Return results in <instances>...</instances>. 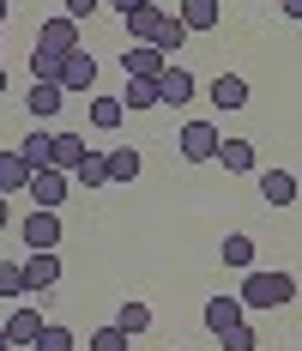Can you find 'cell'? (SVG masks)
I'll use <instances>...</instances> for the list:
<instances>
[{"label":"cell","instance_id":"obj_29","mask_svg":"<svg viewBox=\"0 0 302 351\" xmlns=\"http://www.w3.org/2000/svg\"><path fill=\"white\" fill-rule=\"evenodd\" d=\"M0 297H25V267L18 261H0Z\"/></svg>","mask_w":302,"mask_h":351},{"label":"cell","instance_id":"obj_10","mask_svg":"<svg viewBox=\"0 0 302 351\" xmlns=\"http://www.w3.org/2000/svg\"><path fill=\"white\" fill-rule=\"evenodd\" d=\"M61 104H67V91H61L55 79H31V91H25V109H31L36 121H55V115H61Z\"/></svg>","mask_w":302,"mask_h":351},{"label":"cell","instance_id":"obj_6","mask_svg":"<svg viewBox=\"0 0 302 351\" xmlns=\"http://www.w3.org/2000/svg\"><path fill=\"white\" fill-rule=\"evenodd\" d=\"M18 267H25V291H36V297H49L61 285V254L55 248H31V261H18Z\"/></svg>","mask_w":302,"mask_h":351},{"label":"cell","instance_id":"obj_16","mask_svg":"<svg viewBox=\"0 0 302 351\" xmlns=\"http://www.w3.org/2000/svg\"><path fill=\"white\" fill-rule=\"evenodd\" d=\"M0 327H6V339H12V351H18V346H31V339H36V327H42V309H12Z\"/></svg>","mask_w":302,"mask_h":351},{"label":"cell","instance_id":"obj_18","mask_svg":"<svg viewBox=\"0 0 302 351\" xmlns=\"http://www.w3.org/2000/svg\"><path fill=\"white\" fill-rule=\"evenodd\" d=\"M103 164H109V182H134L145 170V158H139L134 145H115V152H103Z\"/></svg>","mask_w":302,"mask_h":351},{"label":"cell","instance_id":"obj_26","mask_svg":"<svg viewBox=\"0 0 302 351\" xmlns=\"http://www.w3.org/2000/svg\"><path fill=\"white\" fill-rule=\"evenodd\" d=\"M218 346H224V351H254V346H260V333H254V327H248V315H242L236 327H224V333H218Z\"/></svg>","mask_w":302,"mask_h":351},{"label":"cell","instance_id":"obj_4","mask_svg":"<svg viewBox=\"0 0 302 351\" xmlns=\"http://www.w3.org/2000/svg\"><path fill=\"white\" fill-rule=\"evenodd\" d=\"M31 49H42V55H73V49H85V43H79V25H73L67 12H55V19L36 25V43H31Z\"/></svg>","mask_w":302,"mask_h":351},{"label":"cell","instance_id":"obj_1","mask_svg":"<svg viewBox=\"0 0 302 351\" xmlns=\"http://www.w3.org/2000/svg\"><path fill=\"white\" fill-rule=\"evenodd\" d=\"M236 303H242V309H284V303H297V279H290V273H254V267H248Z\"/></svg>","mask_w":302,"mask_h":351},{"label":"cell","instance_id":"obj_23","mask_svg":"<svg viewBox=\"0 0 302 351\" xmlns=\"http://www.w3.org/2000/svg\"><path fill=\"white\" fill-rule=\"evenodd\" d=\"M121 109H127V115H145V109H158V85H151V79H127V91H121Z\"/></svg>","mask_w":302,"mask_h":351},{"label":"cell","instance_id":"obj_20","mask_svg":"<svg viewBox=\"0 0 302 351\" xmlns=\"http://www.w3.org/2000/svg\"><path fill=\"white\" fill-rule=\"evenodd\" d=\"M73 188H109V164H103V152H85V158L73 164Z\"/></svg>","mask_w":302,"mask_h":351},{"label":"cell","instance_id":"obj_17","mask_svg":"<svg viewBox=\"0 0 302 351\" xmlns=\"http://www.w3.org/2000/svg\"><path fill=\"white\" fill-rule=\"evenodd\" d=\"M31 351H79V339H73L67 321H42V327H36V339H31Z\"/></svg>","mask_w":302,"mask_h":351},{"label":"cell","instance_id":"obj_27","mask_svg":"<svg viewBox=\"0 0 302 351\" xmlns=\"http://www.w3.org/2000/svg\"><path fill=\"white\" fill-rule=\"evenodd\" d=\"M18 158H25L31 170H42V164H49V128H31L25 145H18Z\"/></svg>","mask_w":302,"mask_h":351},{"label":"cell","instance_id":"obj_21","mask_svg":"<svg viewBox=\"0 0 302 351\" xmlns=\"http://www.w3.org/2000/svg\"><path fill=\"white\" fill-rule=\"evenodd\" d=\"M212 104H218V109H242V104H248V79H236V73L212 79Z\"/></svg>","mask_w":302,"mask_h":351},{"label":"cell","instance_id":"obj_34","mask_svg":"<svg viewBox=\"0 0 302 351\" xmlns=\"http://www.w3.org/2000/svg\"><path fill=\"white\" fill-rule=\"evenodd\" d=\"M6 224H12V212H6V194H0V230H6Z\"/></svg>","mask_w":302,"mask_h":351},{"label":"cell","instance_id":"obj_25","mask_svg":"<svg viewBox=\"0 0 302 351\" xmlns=\"http://www.w3.org/2000/svg\"><path fill=\"white\" fill-rule=\"evenodd\" d=\"M25 182H31V164L18 152H0V194H18Z\"/></svg>","mask_w":302,"mask_h":351},{"label":"cell","instance_id":"obj_9","mask_svg":"<svg viewBox=\"0 0 302 351\" xmlns=\"http://www.w3.org/2000/svg\"><path fill=\"white\" fill-rule=\"evenodd\" d=\"M164 67H169V55L151 49V43H127V49H121V73H127V79H158Z\"/></svg>","mask_w":302,"mask_h":351},{"label":"cell","instance_id":"obj_3","mask_svg":"<svg viewBox=\"0 0 302 351\" xmlns=\"http://www.w3.org/2000/svg\"><path fill=\"white\" fill-rule=\"evenodd\" d=\"M67 97H91L97 91V55L91 49H73V55H61V79H55Z\"/></svg>","mask_w":302,"mask_h":351},{"label":"cell","instance_id":"obj_19","mask_svg":"<svg viewBox=\"0 0 302 351\" xmlns=\"http://www.w3.org/2000/svg\"><path fill=\"white\" fill-rule=\"evenodd\" d=\"M242 315H248V309H242L236 297H205V327H212V333H224V327H236Z\"/></svg>","mask_w":302,"mask_h":351},{"label":"cell","instance_id":"obj_2","mask_svg":"<svg viewBox=\"0 0 302 351\" xmlns=\"http://www.w3.org/2000/svg\"><path fill=\"white\" fill-rule=\"evenodd\" d=\"M25 194H31V206L36 212H61L67 206V194H73V176H61V170H31V182H25Z\"/></svg>","mask_w":302,"mask_h":351},{"label":"cell","instance_id":"obj_33","mask_svg":"<svg viewBox=\"0 0 302 351\" xmlns=\"http://www.w3.org/2000/svg\"><path fill=\"white\" fill-rule=\"evenodd\" d=\"M284 6V19H302V0H278Z\"/></svg>","mask_w":302,"mask_h":351},{"label":"cell","instance_id":"obj_37","mask_svg":"<svg viewBox=\"0 0 302 351\" xmlns=\"http://www.w3.org/2000/svg\"><path fill=\"white\" fill-rule=\"evenodd\" d=\"M0 97H6V67H0Z\"/></svg>","mask_w":302,"mask_h":351},{"label":"cell","instance_id":"obj_30","mask_svg":"<svg viewBox=\"0 0 302 351\" xmlns=\"http://www.w3.org/2000/svg\"><path fill=\"white\" fill-rule=\"evenodd\" d=\"M31 79H61V55H42V49H31Z\"/></svg>","mask_w":302,"mask_h":351},{"label":"cell","instance_id":"obj_24","mask_svg":"<svg viewBox=\"0 0 302 351\" xmlns=\"http://www.w3.org/2000/svg\"><path fill=\"white\" fill-rule=\"evenodd\" d=\"M115 327H121L127 339H139V333H151V309L134 297V303H121V309H115Z\"/></svg>","mask_w":302,"mask_h":351},{"label":"cell","instance_id":"obj_35","mask_svg":"<svg viewBox=\"0 0 302 351\" xmlns=\"http://www.w3.org/2000/svg\"><path fill=\"white\" fill-rule=\"evenodd\" d=\"M0 351H12V339H6V327H0Z\"/></svg>","mask_w":302,"mask_h":351},{"label":"cell","instance_id":"obj_36","mask_svg":"<svg viewBox=\"0 0 302 351\" xmlns=\"http://www.w3.org/2000/svg\"><path fill=\"white\" fill-rule=\"evenodd\" d=\"M6 12H12V6H6V0H0V25H6Z\"/></svg>","mask_w":302,"mask_h":351},{"label":"cell","instance_id":"obj_22","mask_svg":"<svg viewBox=\"0 0 302 351\" xmlns=\"http://www.w3.org/2000/svg\"><path fill=\"white\" fill-rule=\"evenodd\" d=\"M91 128H121L127 121V109H121V97H103V91H91Z\"/></svg>","mask_w":302,"mask_h":351},{"label":"cell","instance_id":"obj_13","mask_svg":"<svg viewBox=\"0 0 302 351\" xmlns=\"http://www.w3.org/2000/svg\"><path fill=\"white\" fill-rule=\"evenodd\" d=\"M212 164H224L230 176H248V170H254V145H248V140H218Z\"/></svg>","mask_w":302,"mask_h":351},{"label":"cell","instance_id":"obj_8","mask_svg":"<svg viewBox=\"0 0 302 351\" xmlns=\"http://www.w3.org/2000/svg\"><path fill=\"white\" fill-rule=\"evenodd\" d=\"M18 237L25 248H61V212H25V224H18Z\"/></svg>","mask_w":302,"mask_h":351},{"label":"cell","instance_id":"obj_14","mask_svg":"<svg viewBox=\"0 0 302 351\" xmlns=\"http://www.w3.org/2000/svg\"><path fill=\"white\" fill-rule=\"evenodd\" d=\"M181 31L194 36V31H218V0H181Z\"/></svg>","mask_w":302,"mask_h":351},{"label":"cell","instance_id":"obj_28","mask_svg":"<svg viewBox=\"0 0 302 351\" xmlns=\"http://www.w3.org/2000/svg\"><path fill=\"white\" fill-rule=\"evenodd\" d=\"M91 351H134V339H127V333H121L115 321H103L97 333H91Z\"/></svg>","mask_w":302,"mask_h":351},{"label":"cell","instance_id":"obj_11","mask_svg":"<svg viewBox=\"0 0 302 351\" xmlns=\"http://www.w3.org/2000/svg\"><path fill=\"white\" fill-rule=\"evenodd\" d=\"M85 158V140L79 134H49V170H61V176H73V164Z\"/></svg>","mask_w":302,"mask_h":351},{"label":"cell","instance_id":"obj_15","mask_svg":"<svg viewBox=\"0 0 302 351\" xmlns=\"http://www.w3.org/2000/svg\"><path fill=\"white\" fill-rule=\"evenodd\" d=\"M260 194H266V206H297V176L290 170H266L260 176Z\"/></svg>","mask_w":302,"mask_h":351},{"label":"cell","instance_id":"obj_7","mask_svg":"<svg viewBox=\"0 0 302 351\" xmlns=\"http://www.w3.org/2000/svg\"><path fill=\"white\" fill-rule=\"evenodd\" d=\"M151 85H158V109H181L188 97H194V91H200V79H194L188 67H175V61H169V67L158 73Z\"/></svg>","mask_w":302,"mask_h":351},{"label":"cell","instance_id":"obj_32","mask_svg":"<svg viewBox=\"0 0 302 351\" xmlns=\"http://www.w3.org/2000/svg\"><path fill=\"white\" fill-rule=\"evenodd\" d=\"M109 6H115V12L127 19V12H139V6H151V0H109Z\"/></svg>","mask_w":302,"mask_h":351},{"label":"cell","instance_id":"obj_38","mask_svg":"<svg viewBox=\"0 0 302 351\" xmlns=\"http://www.w3.org/2000/svg\"><path fill=\"white\" fill-rule=\"evenodd\" d=\"M175 351H188V346H175Z\"/></svg>","mask_w":302,"mask_h":351},{"label":"cell","instance_id":"obj_31","mask_svg":"<svg viewBox=\"0 0 302 351\" xmlns=\"http://www.w3.org/2000/svg\"><path fill=\"white\" fill-rule=\"evenodd\" d=\"M97 6H103V0H61V12H67L73 25H85V19H91Z\"/></svg>","mask_w":302,"mask_h":351},{"label":"cell","instance_id":"obj_12","mask_svg":"<svg viewBox=\"0 0 302 351\" xmlns=\"http://www.w3.org/2000/svg\"><path fill=\"white\" fill-rule=\"evenodd\" d=\"M218 261H224L230 273H248V267H254V237H242V230H230V237L218 243Z\"/></svg>","mask_w":302,"mask_h":351},{"label":"cell","instance_id":"obj_5","mask_svg":"<svg viewBox=\"0 0 302 351\" xmlns=\"http://www.w3.org/2000/svg\"><path fill=\"white\" fill-rule=\"evenodd\" d=\"M218 140V121H181V164H212Z\"/></svg>","mask_w":302,"mask_h":351}]
</instances>
